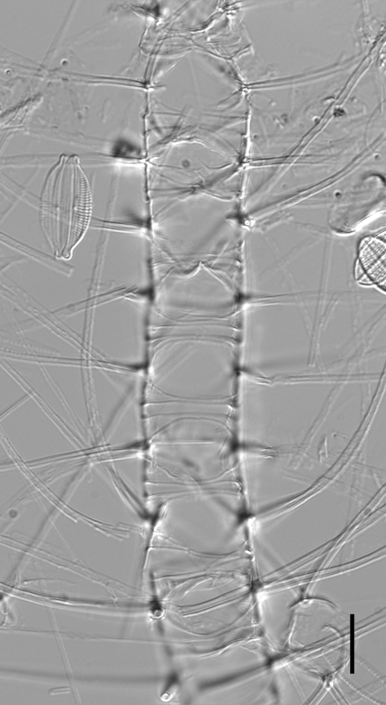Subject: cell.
Listing matches in <instances>:
<instances>
[{"label": "cell", "instance_id": "cell-1", "mask_svg": "<svg viewBox=\"0 0 386 705\" xmlns=\"http://www.w3.org/2000/svg\"><path fill=\"white\" fill-rule=\"evenodd\" d=\"M162 366L166 403L221 406L226 352V314L202 307L162 315Z\"/></svg>", "mask_w": 386, "mask_h": 705}, {"label": "cell", "instance_id": "cell-2", "mask_svg": "<svg viewBox=\"0 0 386 705\" xmlns=\"http://www.w3.org/2000/svg\"><path fill=\"white\" fill-rule=\"evenodd\" d=\"M200 191L166 200L159 238L166 273L200 265L221 267L225 244V213L220 193Z\"/></svg>", "mask_w": 386, "mask_h": 705}, {"label": "cell", "instance_id": "cell-3", "mask_svg": "<svg viewBox=\"0 0 386 705\" xmlns=\"http://www.w3.org/2000/svg\"><path fill=\"white\" fill-rule=\"evenodd\" d=\"M381 242L377 239L369 238L364 241L361 250L360 263L362 272L365 270L369 282H380L379 273L372 264L380 270Z\"/></svg>", "mask_w": 386, "mask_h": 705}]
</instances>
